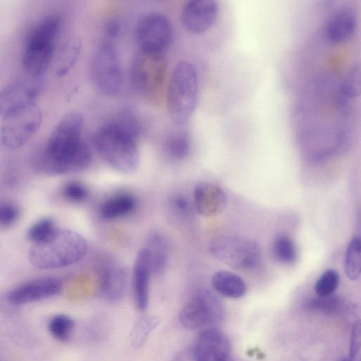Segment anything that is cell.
<instances>
[{
	"label": "cell",
	"mask_w": 361,
	"mask_h": 361,
	"mask_svg": "<svg viewBox=\"0 0 361 361\" xmlns=\"http://www.w3.org/2000/svg\"><path fill=\"white\" fill-rule=\"evenodd\" d=\"M83 124V116L78 112L64 116L44 147L35 156L34 168L51 175L76 172L87 168L92 155L82 139Z\"/></svg>",
	"instance_id": "obj_1"
},
{
	"label": "cell",
	"mask_w": 361,
	"mask_h": 361,
	"mask_svg": "<svg viewBox=\"0 0 361 361\" xmlns=\"http://www.w3.org/2000/svg\"><path fill=\"white\" fill-rule=\"evenodd\" d=\"M86 252L87 243L80 234L68 229H56L48 240L33 245L28 258L35 267L54 269L78 262Z\"/></svg>",
	"instance_id": "obj_2"
},
{
	"label": "cell",
	"mask_w": 361,
	"mask_h": 361,
	"mask_svg": "<svg viewBox=\"0 0 361 361\" xmlns=\"http://www.w3.org/2000/svg\"><path fill=\"white\" fill-rule=\"evenodd\" d=\"M137 139L112 122L100 128L94 140L97 152L112 168L122 173H131L140 162Z\"/></svg>",
	"instance_id": "obj_3"
},
{
	"label": "cell",
	"mask_w": 361,
	"mask_h": 361,
	"mask_svg": "<svg viewBox=\"0 0 361 361\" xmlns=\"http://www.w3.org/2000/svg\"><path fill=\"white\" fill-rule=\"evenodd\" d=\"M60 27L59 17L51 16L39 22L29 33L22 54V63L30 76L39 78L48 69Z\"/></svg>",
	"instance_id": "obj_4"
},
{
	"label": "cell",
	"mask_w": 361,
	"mask_h": 361,
	"mask_svg": "<svg viewBox=\"0 0 361 361\" xmlns=\"http://www.w3.org/2000/svg\"><path fill=\"white\" fill-rule=\"evenodd\" d=\"M197 97V78L193 66L179 63L170 78L167 103L171 120L178 125L185 123L192 116Z\"/></svg>",
	"instance_id": "obj_5"
},
{
	"label": "cell",
	"mask_w": 361,
	"mask_h": 361,
	"mask_svg": "<svg viewBox=\"0 0 361 361\" xmlns=\"http://www.w3.org/2000/svg\"><path fill=\"white\" fill-rule=\"evenodd\" d=\"M209 251L219 261L240 270L255 267L260 259V250L255 241L236 235L214 238L209 243Z\"/></svg>",
	"instance_id": "obj_6"
},
{
	"label": "cell",
	"mask_w": 361,
	"mask_h": 361,
	"mask_svg": "<svg viewBox=\"0 0 361 361\" xmlns=\"http://www.w3.org/2000/svg\"><path fill=\"white\" fill-rule=\"evenodd\" d=\"M224 316V309L219 298L207 289L197 290L182 308L180 324L194 330L216 327Z\"/></svg>",
	"instance_id": "obj_7"
},
{
	"label": "cell",
	"mask_w": 361,
	"mask_h": 361,
	"mask_svg": "<svg viewBox=\"0 0 361 361\" xmlns=\"http://www.w3.org/2000/svg\"><path fill=\"white\" fill-rule=\"evenodd\" d=\"M42 122V112L32 104L3 117L0 126V142L10 149L25 145L39 130Z\"/></svg>",
	"instance_id": "obj_8"
},
{
	"label": "cell",
	"mask_w": 361,
	"mask_h": 361,
	"mask_svg": "<svg viewBox=\"0 0 361 361\" xmlns=\"http://www.w3.org/2000/svg\"><path fill=\"white\" fill-rule=\"evenodd\" d=\"M91 77L95 87L106 96H115L121 91V63L118 51L111 42H103L95 51L91 66Z\"/></svg>",
	"instance_id": "obj_9"
},
{
	"label": "cell",
	"mask_w": 361,
	"mask_h": 361,
	"mask_svg": "<svg viewBox=\"0 0 361 361\" xmlns=\"http://www.w3.org/2000/svg\"><path fill=\"white\" fill-rule=\"evenodd\" d=\"M172 35L171 25L168 18L160 13L145 15L136 27V40L140 52L161 55L169 45Z\"/></svg>",
	"instance_id": "obj_10"
},
{
	"label": "cell",
	"mask_w": 361,
	"mask_h": 361,
	"mask_svg": "<svg viewBox=\"0 0 361 361\" xmlns=\"http://www.w3.org/2000/svg\"><path fill=\"white\" fill-rule=\"evenodd\" d=\"M42 90L39 78H23L14 80L0 90V116L4 117L35 104Z\"/></svg>",
	"instance_id": "obj_11"
},
{
	"label": "cell",
	"mask_w": 361,
	"mask_h": 361,
	"mask_svg": "<svg viewBox=\"0 0 361 361\" xmlns=\"http://www.w3.org/2000/svg\"><path fill=\"white\" fill-rule=\"evenodd\" d=\"M195 361H234L227 336L216 327L202 329L194 348Z\"/></svg>",
	"instance_id": "obj_12"
},
{
	"label": "cell",
	"mask_w": 361,
	"mask_h": 361,
	"mask_svg": "<svg viewBox=\"0 0 361 361\" xmlns=\"http://www.w3.org/2000/svg\"><path fill=\"white\" fill-rule=\"evenodd\" d=\"M219 4L214 0H193L186 3L181 12V22L192 33H203L217 19Z\"/></svg>",
	"instance_id": "obj_13"
},
{
	"label": "cell",
	"mask_w": 361,
	"mask_h": 361,
	"mask_svg": "<svg viewBox=\"0 0 361 361\" xmlns=\"http://www.w3.org/2000/svg\"><path fill=\"white\" fill-rule=\"evenodd\" d=\"M61 289L59 280L51 277L40 278L23 283L8 293V300L23 305L47 298L58 294Z\"/></svg>",
	"instance_id": "obj_14"
},
{
	"label": "cell",
	"mask_w": 361,
	"mask_h": 361,
	"mask_svg": "<svg viewBox=\"0 0 361 361\" xmlns=\"http://www.w3.org/2000/svg\"><path fill=\"white\" fill-rule=\"evenodd\" d=\"M226 195L219 185L202 181L194 190V204L196 211L205 217L215 216L224 209Z\"/></svg>",
	"instance_id": "obj_15"
},
{
	"label": "cell",
	"mask_w": 361,
	"mask_h": 361,
	"mask_svg": "<svg viewBox=\"0 0 361 361\" xmlns=\"http://www.w3.org/2000/svg\"><path fill=\"white\" fill-rule=\"evenodd\" d=\"M152 274L149 259L145 247L139 250L135 257L133 272L134 301L137 309L144 311L149 300V283Z\"/></svg>",
	"instance_id": "obj_16"
},
{
	"label": "cell",
	"mask_w": 361,
	"mask_h": 361,
	"mask_svg": "<svg viewBox=\"0 0 361 361\" xmlns=\"http://www.w3.org/2000/svg\"><path fill=\"white\" fill-rule=\"evenodd\" d=\"M127 282L125 267L112 263L103 267L99 275V293L109 301L119 300L124 293Z\"/></svg>",
	"instance_id": "obj_17"
},
{
	"label": "cell",
	"mask_w": 361,
	"mask_h": 361,
	"mask_svg": "<svg viewBox=\"0 0 361 361\" xmlns=\"http://www.w3.org/2000/svg\"><path fill=\"white\" fill-rule=\"evenodd\" d=\"M357 25L355 11L348 7L335 11L325 27L326 39L332 43L343 42L354 34Z\"/></svg>",
	"instance_id": "obj_18"
},
{
	"label": "cell",
	"mask_w": 361,
	"mask_h": 361,
	"mask_svg": "<svg viewBox=\"0 0 361 361\" xmlns=\"http://www.w3.org/2000/svg\"><path fill=\"white\" fill-rule=\"evenodd\" d=\"M212 284L217 293L226 298H239L247 291L246 283L241 277L225 270L214 274Z\"/></svg>",
	"instance_id": "obj_19"
},
{
	"label": "cell",
	"mask_w": 361,
	"mask_h": 361,
	"mask_svg": "<svg viewBox=\"0 0 361 361\" xmlns=\"http://www.w3.org/2000/svg\"><path fill=\"white\" fill-rule=\"evenodd\" d=\"M135 197L128 193L116 195L105 200L100 207L101 216L107 220L124 216L136 207Z\"/></svg>",
	"instance_id": "obj_20"
},
{
	"label": "cell",
	"mask_w": 361,
	"mask_h": 361,
	"mask_svg": "<svg viewBox=\"0 0 361 361\" xmlns=\"http://www.w3.org/2000/svg\"><path fill=\"white\" fill-rule=\"evenodd\" d=\"M151 267L152 273L160 274L165 270L169 258V251L164 238L154 233L149 235L145 247Z\"/></svg>",
	"instance_id": "obj_21"
},
{
	"label": "cell",
	"mask_w": 361,
	"mask_h": 361,
	"mask_svg": "<svg viewBox=\"0 0 361 361\" xmlns=\"http://www.w3.org/2000/svg\"><path fill=\"white\" fill-rule=\"evenodd\" d=\"M344 269L347 277L350 280H357L360 276L361 240L359 236H355L348 245L345 255Z\"/></svg>",
	"instance_id": "obj_22"
},
{
	"label": "cell",
	"mask_w": 361,
	"mask_h": 361,
	"mask_svg": "<svg viewBox=\"0 0 361 361\" xmlns=\"http://www.w3.org/2000/svg\"><path fill=\"white\" fill-rule=\"evenodd\" d=\"M80 49V43L77 39L66 42L60 50L55 65V73L58 77L68 73L75 62Z\"/></svg>",
	"instance_id": "obj_23"
},
{
	"label": "cell",
	"mask_w": 361,
	"mask_h": 361,
	"mask_svg": "<svg viewBox=\"0 0 361 361\" xmlns=\"http://www.w3.org/2000/svg\"><path fill=\"white\" fill-rule=\"evenodd\" d=\"M272 254L276 261L289 264L293 263L297 257V250L292 239L286 235L276 237L272 243Z\"/></svg>",
	"instance_id": "obj_24"
},
{
	"label": "cell",
	"mask_w": 361,
	"mask_h": 361,
	"mask_svg": "<svg viewBox=\"0 0 361 361\" xmlns=\"http://www.w3.org/2000/svg\"><path fill=\"white\" fill-rule=\"evenodd\" d=\"M166 149L168 154L174 159L183 160L190 152V141L184 133H176L166 140Z\"/></svg>",
	"instance_id": "obj_25"
},
{
	"label": "cell",
	"mask_w": 361,
	"mask_h": 361,
	"mask_svg": "<svg viewBox=\"0 0 361 361\" xmlns=\"http://www.w3.org/2000/svg\"><path fill=\"white\" fill-rule=\"evenodd\" d=\"M340 282V275L334 269L326 270L314 284V292L319 297L331 295L337 289Z\"/></svg>",
	"instance_id": "obj_26"
},
{
	"label": "cell",
	"mask_w": 361,
	"mask_h": 361,
	"mask_svg": "<svg viewBox=\"0 0 361 361\" xmlns=\"http://www.w3.org/2000/svg\"><path fill=\"white\" fill-rule=\"evenodd\" d=\"M56 230L54 221L44 218L35 223L27 231V238L34 245L48 240Z\"/></svg>",
	"instance_id": "obj_27"
},
{
	"label": "cell",
	"mask_w": 361,
	"mask_h": 361,
	"mask_svg": "<svg viewBox=\"0 0 361 361\" xmlns=\"http://www.w3.org/2000/svg\"><path fill=\"white\" fill-rule=\"evenodd\" d=\"M74 322L68 315L57 314L49 322V330L51 335L59 341L67 340L73 329Z\"/></svg>",
	"instance_id": "obj_28"
},
{
	"label": "cell",
	"mask_w": 361,
	"mask_h": 361,
	"mask_svg": "<svg viewBox=\"0 0 361 361\" xmlns=\"http://www.w3.org/2000/svg\"><path fill=\"white\" fill-rule=\"evenodd\" d=\"M341 90L343 100L348 101L358 97L360 90V73L358 66L352 67L347 73Z\"/></svg>",
	"instance_id": "obj_29"
},
{
	"label": "cell",
	"mask_w": 361,
	"mask_h": 361,
	"mask_svg": "<svg viewBox=\"0 0 361 361\" xmlns=\"http://www.w3.org/2000/svg\"><path fill=\"white\" fill-rule=\"evenodd\" d=\"M159 319L154 317H147L140 319L134 326L131 333V343L139 347L142 345L150 332L156 328Z\"/></svg>",
	"instance_id": "obj_30"
},
{
	"label": "cell",
	"mask_w": 361,
	"mask_h": 361,
	"mask_svg": "<svg viewBox=\"0 0 361 361\" xmlns=\"http://www.w3.org/2000/svg\"><path fill=\"white\" fill-rule=\"evenodd\" d=\"M62 195L71 202L80 203L88 198L90 192L82 183L78 180H70L63 185Z\"/></svg>",
	"instance_id": "obj_31"
},
{
	"label": "cell",
	"mask_w": 361,
	"mask_h": 361,
	"mask_svg": "<svg viewBox=\"0 0 361 361\" xmlns=\"http://www.w3.org/2000/svg\"><path fill=\"white\" fill-rule=\"evenodd\" d=\"M308 308L313 310L332 313L337 311L341 306V300L332 295L314 298L308 304Z\"/></svg>",
	"instance_id": "obj_32"
},
{
	"label": "cell",
	"mask_w": 361,
	"mask_h": 361,
	"mask_svg": "<svg viewBox=\"0 0 361 361\" xmlns=\"http://www.w3.org/2000/svg\"><path fill=\"white\" fill-rule=\"evenodd\" d=\"M19 216L18 207L11 203L0 204V228H8L14 224Z\"/></svg>",
	"instance_id": "obj_33"
},
{
	"label": "cell",
	"mask_w": 361,
	"mask_h": 361,
	"mask_svg": "<svg viewBox=\"0 0 361 361\" xmlns=\"http://www.w3.org/2000/svg\"><path fill=\"white\" fill-rule=\"evenodd\" d=\"M360 322L356 321L353 326L350 342V358L353 361H360Z\"/></svg>",
	"instance_id": "obj_34"
},
{
	"label": "cell",
	"mask_w": 361,
	"mask_h": 361,
	"mask_svg": "<svg viewBox=\"0 0 361 361\" xmlns=\"http://www.w3.org/2000/svg\"><path fill=\"white\" fill-rule=\"evenodd\" d=\"M170 205L174 211L180 214H188L190 209V202L188 198L183 195H174L171 201Z\"/></svg>",
	"instance_id": "obj_35"
},
{
	"label": "cell",
	"mask_w": 361,
	"mask_h": 361,
	"mask_svg": "<svg viewBox=\"0 0 361 361\" xmlns=\"http://www.w3.org/2000/svg\"><path fill=\"white\" fill-rule=\"evenodd\" d=\"M120 32V23L116 19H112L109 21L106 26V35L110 38L116 37Z\"/></svg>",
	"instance_id": "obj_36"
},
{
	"label": "cell",
	"mask_w": 361,
	"mask_h": 361,
	"mask_svg": "<svg viewBox=\"0 0 361 361\" xmlns=\"http://www.w3.org/2000/svg\"><path fill=\"white\" fill-rule=\"evenodd\" d=\"M341 361H353V360L349 357V358H345Z\"/></svg>",
	"instance_id": "obj_37"
}]
</instances>
